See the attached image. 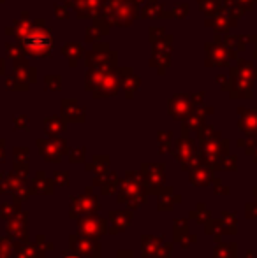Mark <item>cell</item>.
Wrapping results in <instances>:
<instances>
[{
	"label": "cell",
	"instance_id": "obj_2",
	"mask_svg": "<svg viewBox=\"0 0 257 258\" xmlns=\"http://www.w3.org/2000/svg\"><path fill=\"white\" fill-rule=\"evenodd\" d=\"M64 258H78V256H72V255H71V256H64Z\"/></svg>",
	"mask_w": 257,
	"mask_h": 258
},
{
	"label": "cell",
	"instance_id": "obj_1",
	"mask_svg": "<svg viewBox=\"0 0 257 258\" xmlns=\"http://www.w3.org/2000/svg\"><path fill=\"white\" fill-rule=\"evenodd\" d=\"M25 48L35 56H42L52 49V35L42 28H32L23 39Z\"/></svg>",
	"mask_w": 257,
	"mask_h": 258
}]
</instances>
